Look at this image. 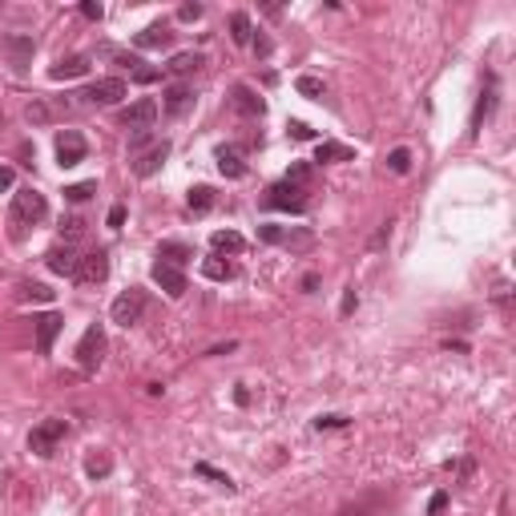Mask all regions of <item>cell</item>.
Returning a JSON list of instances; mask_svg holds the SVG:
<instances>
[{
	"instance_id": "cell-36",
	"label": "cell",
	"mask_w": 516,
	"mask_h": 516,
	"mask_svg": "<svg viewBox=\"0 0 516 516\" xmlns=\"http://www.w3.org/2000/svg\"><path fill=\"white\" fill-rule=\"evenodd\" d=\"M81 234H85V218H64V222H61V238L64 242L81 238Z\"/></svg>"
},
{
	"instance_id": "cell-25",
	"label": "cell",
	"mask_w": 516,
	"mask_h": 516,
	"mask_svg": "<svg viewBox=\"0 0 516 516\" xmlns=\"http://www.w3.org/2000/svg\"><path fill=\"white\" fill-rule=\"evenodd\" d=\"M202 64H206V61H202V53H177V57L165 64V69H170L174 77H190V73H198Z\"/></svg>"
},
{
	"instance_id": "cell-10",
	"label": "cell",
	"mask_w": 516,
	"mask_h": 516,
	"mask_svg": "<svg viewBox=\"0 0 516 516\" xmlns=\"http://www.w3.org/2000/svg\"><path fill=\"white\" fill-rule=\"evenodd\" d=\"M125 93H129V89H125V81H121V77H97L93 85L85 89V97H89L93 105H117Z\"/></svg>"
},
{
	"instance_id": "cell-39",
	"label": "cell",
	"mask_w": 516,
	"mask_h": 516,
	"mask_svg": "<svg viewBox=\"0 0 516 516\" xmlns=\"http://www.w3.org/2000/svg\"><path fill=\"white\" fill-rule=\"evenodd\" d=\"M347 423H351L347 416H319L315 419V432H322V428H347Z\"/></svg>"
},
{
	"instance_id": "cell-28",
	"label": "cell",
	"mask_w": 516,
	"mask_h": 516,
	"mask_svg": "<svg viewBox=\"0 0 516 516\" xmlns=\"http://www.w3.org/2000/svg\"><path fill=\"white\" fill-rule=\"evenodd\" d=\"M202 274L214 278V283H226V278H234V266H230L222 254H210L206 262H202Z\"/></svg>"
},
{
	"instance_id": "cell-44",
	"label": "cell",
	"mask_w": 516,
	"mask_h": 516,
	"mask_svg": "<svg viewBox=\"0 0 516 516\" xmlns=\"http://www.w3.org/2000/svg\"><path fill=\"white\" fill-rule=\"evenodd\" d=\"M81 16H85V20H101V4L85 0V4H81Z\"/></svg>"
},
{
	"instance_id": "cell-11",
	"label": "cell",
	"mask_w": 516,
	"mask_h": 516,
	"mask_svg": "<svg viewBox=\"0 0 516 516\" xmlns=\"http://www.w3.org/2000/svg\"><path fill=\"white\" fill-rule=\"evenodd\" d=\"M32 322H36V351L48 355L53 351V343H57V335H61L64 319L57 315V311H45V315H36Z\"/></svg>"
},
{
	"instance_id": "cell-21",
	"label": "cell",
	"mask_w": 516,
	"mask_h": 516,
	"mask_svg": "<svg viewBox=\"0 0 516 516\" xmlns=\"http://www.w3.org/2000/svg\"><path fill=\"white\" fill-rule=\"evenodd\" d=\"M210 246H214V254H238L242 246V234H234V230H214L210 234Z\"/></svg>"
},
{
	"instance_id": "cell-4",
	"label": "cell",
	"mask_w": 516,
	"mask_h": 516,
	"mask_svg": "<svg viewBox=\"0 0 516 516\" xmlns=\"http://www.w3.org/2000/svg\"><path fill=\"white\" fill-rule=\"evenodd\" d=\"M64 435H69V423H64V419H45V423H36L29 432V448L36 452V456H53V448L61 444Z\"/></svg>"
},
{
	"instance_id": "cell-41",
	"label": "cell",
	"mask_w": 516,
	"mask_h": 516,
	"mask_svg": "<svg viewBox=\"0 0 516 516\" xmlns=\"http://www.w3.org/2000/svg\"><path fill=\"white\" fill-rule=\"evenodd\" d=\"M113 61H117V64H125V69H129V73H133V69H142V57H129V53H117V48H113Z\"/></svg>"
},
{
	"instance_id": "cell-32",
	"label": "cell",
	"mask_w": 516,
	"mask_h": 516,
	"mask_svg": "<svg viewBox=\"0 0 516 516\" xmlns=\"http://www.w3.org/2000/svg\"><path fill=\"white\" fill-rule=\"evenodd\" d=\"M93 194H97V182H77V186H64V202L81 206V202H89Z\"/></svg>"
},
{
	"instance_id": "cell-14",
	"label": "cell",
	"mask_w": 516,
	"mask_h": 516,
	"mask_svg": "<svg viewBox=\"0 0 516 516\" xmlns=\"http://www.w3.org/2000/svg\"><path fill=\"white\" fill-rule=\"evenodd\" d=\"M492 109H496V77L488 73V77H484V89H480V101H476V109H472V133H480V125L492 117Z\"/></svg>"
},
{
	"instance_id": "cell-22",
	"label": "cell",
	"mask_w": 516,
	"mask_h": 516,
	"mask_svg": "<svg viewBox=\"0 0 516 516\" xmlns=\"http://www.w3.org/2000/svg\"><path fill=\"white\" fill-rule=\"evenodd\" d=\"M194 105V93L190 89H186V85H170V89H165V113H186Z\"/></svg>"
},
{
	"instance_id": "cell-1",
	"label": "cell",
	"mask_w": 516,
	"mask_h": 516,
	"mask_svg": "<svg viewBox=\"0 0 516 516\" xmlns=\"http://www.w3.org/2000/svg\"><path fill=\"white\" fill-rule=\"evenodd\" d=\"M48 218V202L41 190H32V186H25V190L13 194V210H8V226H13V238H25V226L32 222H45Z\"/></svg>"
},
{
	"instance_id": "cell-3",
	"label": "cell",
	"mask_w": 516,
	"mask_h": 516,
	"mask_svg": "<svg viewBox=\"0 0 516 516\" xmlns=\"http://www.w3.org/2000/svg\"><path fill=\"white\" fill-rule=\"evenodd\" d=\"M77 363H81V371H97L101 367V359H105V331L101 327H85V335H81V343H77Z\"/></svg>"
},
{
	"instance_id": "cell-15",
	"label": "cell",
	"mask_w": 516,
	"mask_h": 516,
	"mask_svg": "<svg viewBox=\"0 0 516 516\" xmlns=\"http://www.w3.org/2000/svg\"><path fill=\"white\" fill-rule=\"evenodd\" d=\"M230 101H234V109L246 113V117H262V113H266V101H262L250 85H234V89H230Z\"/></svg>"
},
{
	"instance_id": "cell-17",
	"label": "cell",
	"mask_w": 516,
	"mask_h": 516,
	"mask_svg": "<svg viewBox=\"0 0 516 516\" xmlns=\"http://www.w3.org/2000/svg\"><path fill=\"white\" fill-rule=\"evenodd\" d=\"M45 262H48V271L53 274H69V278L77 274V250H73L69 242H64V246H53V250L45 254Z\"/></svg>"
},
{
	"instance_id": "cell-50",
	"label": "cell",
	"mask_w": 516,
	"mask_h": 516,
	"mask_svg": "<svg viewBox=\"0 0 516 516\" xmlns=\"http://www.w3.org/2000/svg\"><path fill=\"white\" fill-rule=\"evenodd\" d=\"M303 290H319V274H306V278H303Z\"/></svg>"
},
{
	"instance_id": "cell-8",
	"label": "cell",
	"mask_w": 516,
	"mask_h": 516,
	"mask_svg": "<svg viewBox=\"0 0 516 516\" xmlns=\"http://www.w3.org/2000/svg\"><path fill=\"white\" fill-rule=\"evenodd\" d=\"M154 121H158V101H154V97H142V101H133L129 109H121V125L133 129V133L154 129Z\"/></svg>"
},
{
	"instance_id": "cell-38",
	"label": "cell",
	"mask_w": 516,
	"mask_h": 516,
	"mask_svg": "<svg viewBox=\"0 0 516 516\" xmlns=\"http://www.w3.org/2000/svg\"><path fill=\"white\" fill-rule=\"evenodd\" d=\"M290 137H294V142H311V137H315V129L306 125V121H290Z\"/></svg>"
},
{
	"instance_id": "cell-46",
	"label": "cell",
	"mask_w": 516,
	"mask_h": 516,
	"mask_svg": "<svg viewBox=\"0 0 516 516\" xmlns=\"http://www.w3.org/2000/svg\"><path fill=\"white\" fill-rule=\"evenodd\" d=\"M177 16H182V20H198V16H202V4H182Z\"/></svg>"
},
{
	"instance_id": "cell-48",
	"label": "cell",
	"mask_w": 516,
	"mask_h": 516,
	"mask_svg": "<svg viewBox=\"0 0 516 516\" xmlns=\"http://www.w3.org/2000/svg\"><path fill=\"white\" fill-rule=\"evenodd\" d=\"M145 142H149V129H142V133H133V137H129V149L137 154V149H142Z\"/></svg>"
},
{
	"instance_id": "cell-43",
	"label": "cell",
	"mask_w": 516,
	"mask_h": 516,
	"mask_svg": "<svg viewBox=\"0 0 516 516\" xmlns=\"http://www.w3.org/2000/svg\"><path fill=\"white\" fill-rule=\"evenodd\" d=\"M250 45H254V53H258V57H271V53H274V45H271V36H254V41H250Z\"/></svg>"
},
{
	"instance_id": "cell-16",
	"label": "cell",
	"mask_w": 516,
	"mask_h": 516,
	"mask_svg": "<svg viewBox=\"0 0 516 516\" xmlns=\"http://www.w3.org/2000/svg\"><path fill=\"white\" fill-rule=\"evenodd\" d=\"M133 45H137V48H170V45H174V32H170L165 20H158V25H149V29L137 32V36H133Z\"/></svg>"
},
{
	"instance_id": "cell-26",
	"label": "cell",
	"mask_w": 516,
	"mask_h": 516,
	"mask_svg": "<svg viewBox=\"0 0 516 516\" xmlns=\"http://www.w3.org/2000/svg\"><path fill=\"white\" fill-rule=\"evenodd\" d=\"M85 472H89L93 480L109 476V472H113V456H109V452H101V448H93L89 456H85Z\"/></svg>"
},
{
	"instance_id": "cell-47",
	"label": "cell",
	"mask_w": 516,
	"mask_h": 516,
	"mask_svg": "<svg viewBox=\"0 0 516 516\" xmlns=\"http://www.w3.org/2000/svg\"><path fill=\"white\" fill-rule=\"evenodd\" d=\"M16 182V174H13V165H0V190H8Z\"/></svg>"
},
{
	"instance_id": "cell-29",
	"label": "cell",
	"mask_w": 516,
	"mask_h": 516,
	"mask_svg": "<svg viewBox=\"0 0 516 516\" xmlns=\"http://www.w3.org/2000/svg\"><path fill=\"white\" fill-rule=\"evenodd\" d=\"M186 202H190L194 214H206V210H214V202H218V198H214V190H210V186H194Z\"/></svg>"
},
{
	"instance_id": "cell-42",
	"label": "cell",
	"mask_w": 516,
	"mask_h": 516,
	"mask_svg": "<svg viewBox=\"0 0 516 516\" xmlns=\"http://www.w3.org/2000/svg\"><path fill=\"white\" fill-rule=\"evenodd\" d=\"M355 306H359V294H355V287H347V290H343V306H339V311H343V315H351Z\"/></svg>"
},
{
	"instance_id": "cell-37",
	"label": "cell",
	"mask_w": 516,
	"mask_h": 516,
	"mask_svg": "<svg viewBox=\"0 0 516 516\" xmlns=\"http://www.w3.org/2000/svg\"><path fill=\"white\" fill-rule=\"evenodd\" d=\"M258 238L262 242H271V246H278V242H287V230H283V226H258Z\"/></svg>"
},
{
	"instance_id": "cell-45",
	"label": "cell",
	"mask_w": 516,
	"mask_h": 516,
	"mask_svg": "<svg viewBox=\"0 0 516 516\" xmlns=\"http://www.w3.org/2000/svg\"><path fill=\"white\" fill-rule=\"evenodd\" d=\"M444 508H448V492H435V496H432V504H428V512H444Z\"/></svg>"
},
{
	"instance_id": "cell-2",
	"label": "cell",
	"mask_w": 516,
	"mask_h": 516,
	"mask_svg": "<svg viewBox=\"0 0 516 516\" xmlns=\"http://www.w3.org/2000/svg\"><path fill=\"white\" fill-rule=\"evenodd\" d=\"M109 315H113L117 327H133V322H142V315H145V290H137V287L121 290V294L113 299Z\"/></svg>"
},
{
	"instance_id": "cell-9",
	"label": "cell",
	"mask_w": 516,
	"mask_h": 516,
	"mask_svg": "<svg viewBox=\"0 0 516 516\" xmlns=\"http://www.w3.org/2000/svg\"><path fill=\"white\" fill-rule=\"evenodd\" d=\"M4 53H8V64L20 73V69H29L32 53H36V41H32L29 32H8L4 36Z\"/></svg>"
},
{
	"instance_id": "cell-30",
	"label": "cell",
	"mask_w": 516,
	"mask_h": 516,
	"mask_svg": "<svg viewBox=\"0 0 516 516\" xmlns=\"http://www.w3.org/2000/svg\"><path fill=\"white\" fill-rule=\"evenodd\" d=\"M25 117H29V125H48V121H53V109H48V101L32 97L29 105H25Z\"/></svg>"
},
{
	"instance_id": "cell-35",
	"label": "cell",
	"mask_w": 516,
	"mask_h": 516,
	"mask_svg": "<svg viewBox=\"0 0 516 516\" xmlns=\"http://www.w3.org/2000/svg\"><path fill=\"white\" fill-rule=\"evenodd\" d=\"M194 472H198V476H206V480H214V484H222V488H234L226 472H218V468H210V464H194Z\"/></svg>"
},
{
	"instance_id": "cell-12",
	"label": "cell",
	"mask_w": 516,
	"mask_h": 516,
	"mask_svg": "<svg viewBox=\"0 0 516 516\" xmlns=\"http://www.w3.org/2000/svg\"><path fill=\"white\" fill-rule=\"evenodd\" d=\"M165 158H170V142L149 145L145 154H137V158H133V174H137V177H154L161 165H165Z\"/></svg>"
},
{
	"instance_id": "cell-40",
	"label": "cell",
	"mask_w": 516,
	"mask_h": 516,
	"mask_svg": "<svg viewBox=\"0 0 516 516\" xmlns=\"http://www.w3.org/2000/svg\"><path fill=\"white\" fill-rule=\"evenodd\" d=\"M158 77H161V73H158V69H149V64H142V69H133V81H137V85H154Z\"/></svg>"
},
{
	"instance_id": "cell-20",
	"label": "cell",
	"mask_w": 516,
	"mask_h": 516,
	"mask_svg": "<svg viewBox=\"0 0 516 516\" xmlns=\"http://www.w3.org/2000/svg\"><path fill=\"white\" fill-rule=\"evenodd\" d=\"M315 161H355V149L343 142H319L315 145Z\"/></svg>"
},
{
	"instance_id": "cell-23",
	"label": "cell",
	"mask_w": 516,
	"mask_h": 516,
	"mask_svg": "<svg viewBox=\"0 0 516 516\" xmlns=\"http://www.w3.org/2000/svg\"><path fill=\"white\" fill-rule=\"evenodd\" d=\"M218 170H222V177H242L246 174V161H242V154L238 149H218Z\"/></svg>"
},
{
	"instance_id": "cell-13",
	"label": "cell",
	"mask_w": 516,
	"mask_h": 516,
	"mask_svg": "<svg viewBox=\"0 0 516 516\" xmlns=\"http://www.w3.org/2000/svg\"><path fill=\"white\" fill-rule=\"evenodd\" d=\"M154 283H158L161 290H165V294H170V299H182V294H186V274L177 271V266H165V262H154Z\"/></svg>"
},
{
	"instance_id": "cell-6",
	"label": "cell",
	"mask_w": 516,
	"mask_h": 516,
	"mask_svg": "<svg viewBox=\"0 0 516 516\" xmlns=\"http://www.w3.org/2000/svg\"><path fill=\"white\" fill-rule=\"evenodd\" d=\"M262 206L266 210H287V214H303L306 210V190H294V186H287V182H278V186L266 190Z\"/></svg>"
},
{
	"instance_id": "cell-27",
	"label": "cell",
	"mask_w": 516,
	"mask_h": 516,
	"mask_svg": "<svg viewBox=\"0 0 516 516\" xmlns=\"http://www.w3.org/2000/svg\"><path fill=\"white\" fill-rule=\"evenodd\" d=\"M230 41H234V45H250V41H254V25H250L246 13L230 16Z\"/></svg>"
},
{
	"instance_id": "cell-19",
	"label": "cell",
	"mask_w": 516,
	"mask_h": 516,
	"mask_svg": "<svg viewBox=\"0 0 516 516\" xmlns=\"http://www.w3.org/2000/svg\"><path fill=\"white\" fill-rule=\"evenodd\" d=\"M158 258L165 262V266H177V271H182V266L194 258V250L186 246V242H161V246H158Z\"/></svg>"
},
{
	"instance_id": "cell-51",
	"label": "cell",
	"mask_w": 516,
	"mask_h": 516,
	"mask_svg": "<svg viewBox=\"0 0 516 516\" xmlns=\"http://www.w3.org/2000/svg\"><path fill=\"white\" fill-rule=\"evenodd\" d=\"M0 125H4V109H0Z\"/></svg>"
},
{
	"instance_id": "cell-18",
	"label": "cell",
	"mask_w": 516,
	"mask_h": 516,
	"mask_svg": "<svg viewBox=\"0 0 516 516\" xmlns=\"http://www.w3.org/2000/svg\"><path fill=\"white\" fill-rule=\"evenodd\" d=\"M89 73V57H64L48 69V77L53 81H73V77H85Z\"/></svg>"
},
{
	"instance_id": "cell-34",
	"label": "cell",
	"mask_w": 516,
	"mask_h": 516,
	"mask_svg": "<svg viewBox=\"0 0 516 516\" xmlns=\"http://www.w3.org/2000/svg\"><path fill=\"white\" fill-rule=\"evenodd\" d=\"M294 89L303 97H322V81L319 77H311V73H303V77L294 81Z\"/></svg>"
},
{
	"instance_id": "cell-49",
	"label": "cell",
	"mask_w": 516,
	"mask_h": 516,
	"mask_svg": "<svg viewBox=\"0 0 516 516\" xmlns=\"http://www.w3.org/2000/svg\"><path fill=\"white\" fill-rule=\"evenodd\" d=\"M121 222H125V206H113V210H109V226L117 230Z\"/></svg>"
},
{
	"instance_id": "cell-7",
	"label": "cell",
	"mask_w": 516,
	"mask_h": 516,
	"mask_svg": "<svg viewBox=\"0 0 516 516\" xmlns=\"http://www.w3.org/2000/svg\"><path fill=\"white\" fill-rule=\"evenodd\" d=\"M85 154H89V142L81 137L77 129H61V133H57V161H61V170L81 165Z\"/></svg>"
},
{
	"instance_id": "cell-5",
	"label": "cell",
	"mask_w": 516,
	"mask_h": 516,
	"mask_svg": "<svg viewBox=\"0 0 516 516\" xmlns=\"http://www.w3.org/2000/svg\"><path fill=\"white\" fill-rule=\"evenodd\" d=\"M77 278L81 287H97V283H105L109 278V254L105 250H89V254L77 258Z\"/></svg>"
},
{
	"instance_id": "cell-31",
	"label": "cell",
	"mask_w": 516,
	"mask_h": 516,
	"mask_svg": "<svg viewBox=\"0 0 516 516\" xmlns=\"http://www.w3.org/2000/svg\"><path fill=\"white\" fill-rule=\"evenodd\" d=\"M16 294H20V303H53V290L45 283H25Z\"/></svg>"
},
{
	"instance_id": "cell-24",
	"label": "cell",
	"mask_w": 516,
	"mask_h": 516,
	"mask_svg": "<svg viewBox=\"0 0 516 516\" xmlns=\"http://www.w3.org/2000/svg\"><path fill=\"white\" fill-rule=\"evenodd\" d=\"M283 182H287V186H294V190H311V186H315V170H311V161H294Z\"/></svg>"
},
{
	"instance_id": "cell-33",
	"label": "cell",
	"mask_w": 516,
	"mask_h": 516,
	"mask_svg": "<svg viewBox=\"0 0 516 516\" xmlns=\"http://www.w3.org/2000/svg\"><path fill=\"white\" fill-rule=\"evenodd\" d=\"M387 170H391V174H407V170H412V154H407V149H391V154H387Z\"/></svg>"
}]
</instances>
